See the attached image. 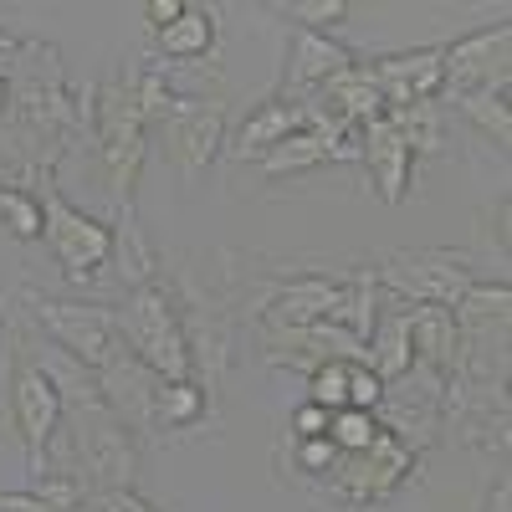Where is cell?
<instances>
[{
	"mask_svg": "<svg viewBox=\"0 0 512 512\" xmlns=\"http://www.w3.org/2000/svg\"><path fill=\"white\" fill-rule=\"evenodd\" d=\"M93 118H98V159H103V180L118 210H134V185L144 169V118L139 103L128 93V77L113 88H93Z\"/></svg>",
	"mask_w": 512,
	"mask_h": 512,
	"instance_id": "obj_1",
	"label": "cell"
},
{
	"mask_svg": "<svg viewBox=\"0 0 512 512\" xmlns=\"http://www.w3.org/2000/svg\"><path fill=\"white\" fill-rule=\"evenodd\" d=\"M26 308L36 318V328L52 338L62 354H72L82 369L103 374L118 354H123V328L108 308L98 303H62V297H41V292H26Z\"/></svg>",
	"mask_w": 512,
	"mask_h": 512,
	"instance_id": "obj_2",
	"label": "cell"
},
{
	"mask_svg": "<svg viewBox=\"0 0 512 512\" xmlns=\"http://www.w3.org/2000/svg\"><path fill=\"white\" fill-rule=\"evenodd\" d=\"M128 344H134V359L144 369H154L159 379H190L185 313L164 282L134 287V303H128Z\"/></svg>",
	"mask_w": 512,
	"mask_h": 512,
	"instance_id": "obj_3",
	"label": "cell"
},
{
	"mask_svg": "<svg viewBox=\"0 0 512 512\" xmlns=\"http://www.w3.org/2000/svg\"><path fill=\"white\" fill-rule=\"evenodd\" d=\"M384 292L425 308H456V297L472 287V256L466 251H390L384 267H374Z\"/></svg>",
	"mask_w": 512,
	"mask_h": 512,
	"instance_id": "obj_4",
	"label": "cell"
},
{
	"mask_svg": "<svg viewBox=\"0 0 512 512\" xmlns=\"http://www.w3.org/2000/svg\"><path fill=\"white\" fill-rule=\"evenodd\" d=\"M41 216H47V246L52 256L62 262V272L72 282H88L98 267H108V256H113V226L93 221V216H82L77 205H67L52 185V164H41Z\"/></svg>",
	"mask_w": 512,
	"mask_h": 512,
	"instance_id": "obj_5",
	"label": "cell"
},
{
	"mask_svg": "<svg viewBox=\"0 0 512 512\" xmlns=\"http://www.w3.org/2000/svg\"><path fill=\"white\" fill-rule=\"evenodd\" d=\"M26 67L11 88V103H16V118L31 139H47L52 154H57V139L77 123V108H72V93L62 88V67H57V47H26Z\"/></svg>",
	"mask_w": 512,
	"mask_h": 512,
	"instance_id": "obj_6",
	"label": "cell"
},
{
	"mask_svg": "<svg viewBox=\"0 0 512 512\" xmlns=\"http://www.w3.org/2000/svg\"><path fill=\"white\" fill-rule=\"evenodd\" d=\"M11 420L26 441V456H31V477L47 472V446H52V431L62 420V390L57 379L41 369L26 349H11Z\"/></svg>",
	"mask_w": 512,
	"mask_h": 512,
	"instance_id": "obj_7",
	"label": "cell"
},
{
	"mask_svg": "<svg viewBox=\"0 0 512 512\" xmlns=\"http://www.w3.org/2000/svg\"><path fill=\"white\" fill-rule=\"evenodd\" d=\"M77 456L82 472L98 492H128L134 482V441H128V425L118 415H108L98 400L77 410Z\"/></svg>",
	"mask_w": 512,
	"mask_h": 512,
	"instance_id": "obj_8",
	"label": "cell"
},
{
	"mask_svg": "<svg viewBox=\"0 0 512 512\" xmlns=\"http://www.w3.org/2000/svg\"><path fill=\"white\" fill-rule=\"evenodd\" d=\"M364 72L379 88L384 108H420V103H436L446 93V47H415V52H395V57H374Z\"/></svg>",
	"mask_w": 512,
	"mask_h": 512,
	"instance_id": "obj_9",
	"label": "cell"
},
{
	"mask_svg": "<svg viewBox=\"0 0 512 512\" xmlns=\"http://www.w3.org/2000/svg\"><path fill=\"white\" fill-rule=\"evenodd\" d=\"M221 144H226V108L221 103H190L185 113H175L164 123V154H169V164L180 169L185 180H195L200 169L221 154Z\"/></svg>",
	"mask_w": 512,
	"mask_h": 512,
	"instance_id": "obj_10",
	"label": "cell"
},
{
	"mask_svg": "<svg viewBox=\"0 0 512 512\" xmlns=\"http://www.w3.org/2000/svg\"><path fill=\"white\" fill-rule=\"evenodd\" d=\"M359 159L369 164V180L379 190L384 205H400L410 195V164H415V149L410 139L400 134V123L390 118V108H384L374 123L359 128Z\"/></svg>",
	"mask_w": 512,
	"mask_h": 512,
	"instance_id": "obj_11",
	"label": "cell"
},
{
	"mask_svg": "<svg viewBox=\"0 0 512 512\" xmlns=\"http://www.w3.org/2000/svg\"><path fill=\"white\" fill-rule=\"evenodd\" d=\"M297 128H308V98H292V93H282V98H267V103H256V113L241 123V134H236V144H231V159H256L262 164L287 134H297Z\"/></svg>",
	"mask_w": 512,
	"mask_h": 512,
	"instance_id": "obj_12",
	"label": "cell"
},
{
	"mask_svg": "<svg viewBox=\"0 0 512 512\" xmlns=\"http://www.w3.org/2000/svg\"><path fill=\"white\" fill-rule=\"evenodd\" d=\"M349 67H354V52L338 47V41H328V31H297L292 62H287V88H292V98L297 93H318L323 82L344 77Z\"/></svg>",
	"mask_w": 512,
	"mask_h": 512,
	"instance_id": "obj_13",
	"label": "cell"
},
{
	"mask_svg": "<svg viewBox=\"0 0 512 512\" xmlns=\"http://www.w3.org/2000/svg\"><path fill=\"white\" fill-rule=\"evenodd\" d=\"M507 36H512V26L497 21V26H482L472 36L451 41L446 47V88H451V98L466 93V88H482V82L492 77V52L507 47Z\"/></svg>",
	"mask_w": 512,
	"mask_h": 512,
	"instance_id": "obj_14",
	"label": "cell"
},
{
	"mask_svg": "<svg viewBox=\"0 0 512 512\" xmlns=\"http://www.w3.org/2000/svg\"><path fill=\"white\" fill-rule=\"evenodd\" d=\"M456 113H461V118H472L497 149H507V139H512V123H507V72L487 77L482 88L456 93Z\"/></svg>",
	"mask_w": 512,
	"mask_h": 512,
	"instance_id": "obj_15",
	"label": "cell"
},
{
	"mask_svg": "<svg viewBox=\"0 0 512 512\" xmlns=\"http://www.w3.org/2000/svg\"><path fill=\"white\" fill-rule=\"evenodd\" d=\"M210 47H216V11H200V6H185V16L159 31V52L169 62H205Z\"/></svg>",
	"mask_w": 512,
	"mask_h": 512,
	"instance_id": "obj_16",
	"label": "cell"
},
{
	"mask_svg": "<svg viewBox=\"0 0 512 512\" xmlns=\"http://www.w3.org/2000/svg\"><path fill=\"white\" fill-rule=\"evenodd\" d=\"M205 415V384L195 379H159L154 384V405H149V425H195Z\"/></svg>",
	"mask_w": 512,
	"mask_h": 512,
	"instance_id": "obj_17",
	"label": "cell"
},
{
	"mask_svg": "<svg viewBox=\"0 0 512 512\" xmlns=\"http://www.w3.org/2000/svg\"><path fill=\"white\" fill-rule=\"evenodd\" d=\"M507 308H512L507 282H472V287H466V292L456 297L451 318H456V328H461V333H472V328L502 323V318H507Z\"/></svg>",
	"mask_w": 512,
	"mask_h": 512,
	"instance_id": "obj_18",
	"label": "cell"
},
{
	"mask_svg": "<svg viewBox=\"0 0 512 512\" xmlns=\"http://www.w3.org/2000/svg\"><path fill=\"white\" fill-rule=\"evenodd\" d=\"M379 431H384V425L374 420V410H354V405L328 420V441L338 446V456H364Z\"/></svg>",
	"mask_w": 512,
	"mask_h": 512,
	"instance_id": "obj_19",
	"label": "cell"
},
{
	"mask_svg": "<svg viewBox=\"0 0 512 512\" xmlns=\"http://www.w3.org/2000/svg\"><path fill=\"white\" fill-rule=\"evenodd\" d=\"M0 221H6L11 236H21V241H41V231H47L41 200L21 185H0Z\"/></svg>",
	"mask_w": 512,
	"mask_h": 512,
	"instance_id": "obj_20",
	"label": "cell"
},
{
	"mask_svg": "<svg viewBox=\"0 0 512 512\" xmlns=\"http://www.w3.org/2000/svg\"><path fill=\"white\" fill-rule=\"evenodd\" d=\"M308 384H313V405H323L328 415L349 410V359H328V364H318V369L308 374Z\"/></svg>",
	"mask_w": 512,
	"mask_h": 512,
	"instance_id": "obj_21",
	"label": "cell"
},
{
	"mask_svg": "<svg viewBox=\"0 0 512 512\" xmlns=\"http://www.w3.org/2000/svg\"><path fill=\"white\" fill-rule=\"evenodd\" d=\"M272 11L303 21V31H328L338 21H349V0H287V6H272Z\"/></svg>",
	"mask_w": 512,
	"mask_h": 512,
	"instance_id": "obj_22",
	"label": "cell"
},
{
	"mask_svg": "<svg viewBox=\"0 0 512 512\" xmlns=\"http://www.w3.org/2000/svg\"><path fill=\"white\" fill-rule=\"evenodd\" d=\"M31 497H41V507H52V512H77L82 507V482L72 472H41L31 482Z\"/></svg>",
	"mask_w": 512,
	"mask_h": 512,
	"instance_id": "obj_23",
	"label": "cell"
},
{
	"mask_svg": "<svg viewBox=\"0 0 512 512\" xmlns=\"http://www.w3.org/2000/svg\"><path fill=\"white\" fill-rule=\"evenodd\" d=\"M349 405H354V410L384 405V384H379V374H374L369 364H349Z\"/></svg>",
	"mask_w": 512,
	"mask_h": 512,
	"instance_id": "obj_24",
	"label": "cell"
},
{
	"mask_svg": "<svg viewBox=\"0 0 512 512\" xmlns=\"http://www.w3.org/2000/svg\"><path fill=\"white\" fill-rule=\"evenodd\" d=\"M297 466H303V472H333V466H338V446L328 436L297 441Z\"/></svg>",
	"mask_w": 512,
	"mask_h": 512,
	"instance_id": "obj_25",
	"label": "cell"
},
{
	"mask_svg": "<svg viewBox=\"0 0 512 512\" xmlns=\"http://www.w3.org/2000/svg\"><path fill=\"white\" fill-rule=\"evenodd\" d=\"M328 420H333V415H328L323 405H313V400H308V405H297V410H292V431H297V441H308V436H328Z\"/></svg>",
	"mask_w": 512,
	"mask_h": 512,
	"instance_id": "obj_26",
	"label": "cell"
},
{
	"mask_svg": "<svg viewBox=\"0 0 512 512\" xmlns=\"http://www.w3.org/2000/svg\"><path fill=\"white\" fill-rule=\"evenodd\" d=\"M144 16H149V26H154V31H169V26H175V21L185 16V0H149Z\"/></svg>",
	"mask_w": 512,
	"mask_h": 512,
	"instance_id": "obj_27",
	"label": "cell"
},
{
	"mask_svg": "<svg viewBox=\"0 0 512 512\" xmlns=\"http://www.w3.org/2000/svg\"><path fill=\"white\" fill-rule=\"evenodd\" d=\"M98 512H154V507H149L134 487H128V492H103V497H98Z\"/></svg>",
	"mask_w": 512,
	"mask_h": 512,
	"instance_id": "obj_28",
	"label": "cell"
},
{
	"mask_svg": "<svg viewBox=\"0 0 512 512\" xmlns=\"http://www.w3.org/2000/svg\"><path fill=\"white\" fill-rule=\"evenodd\" d=\"M0 512H52V507H41V497L31 492H0Z\"/></svg>",
	"mask_w": 512,
	"mask_h": 512,
	"instance_id": "obj_29",
	"label": "cell"
},
{
	"mask_svg": "<svg viewBox=\"0 0 512 512\" xmlns=\"http://www.w3.org/2000/svg\"><path fill=\"white\" fill-rule=\"evenodd\" d=\"M21 47H26V41H16L11 31H0V57H21Z\"/></svg>",
	"mask_w": 512,
	"mask_h": 512,
	"instance_id": "obj_30",
	"label": "cell"
},
{
	"mask_svg": "<svg viewBox=\"0 0 512 512\" xmlns=\"http://www.w3.org/2000/svg\"><path fill=\"white\" fill-rule=\"evenodd\" d=\"M6 108H11V82L0 77V113H6Z\"/></svg>",
	"mask_w": 512,
	"mask_h": 512,
	"instance_id": "obj_31",
	"label": "cell"
}]
</instances>
